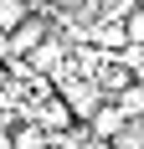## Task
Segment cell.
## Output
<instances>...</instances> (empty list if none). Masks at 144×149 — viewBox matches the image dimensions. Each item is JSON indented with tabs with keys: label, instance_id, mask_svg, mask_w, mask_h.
<instances>
[{
	"label": "cell",
	"instance_id": "6da1fadb",
	"mask_svg": "<svg viewBox=\"0 0 144 149\" xmlns=\"http://www.w3.org/2000/svg\"><path fill=\"white\" fill-rule=\"evenodd\" d=\"M124 123H129V113H124V108H118L113 98H108V103H98V108H93L87 129H93V139H98V144H108V139H113L118 129H124Z\"/></svg>",
	"mask_w": 144,
	"mask_h": 149
},
{
	"label": "cell",
	"instance_id": "7a4b0ae2",
	"mask_svg": "<svg viewBox=\"0 0 144 149\" xmlns=\"http://www.w3.org/2000/svg\"><path fill=\"white\" fill-rule=\"evenodd\" d=\"M41 36H46V21H41L36 10H31V15H26V21H21L15 31H5V46H10V57H26L31 46L41 41Z\"/></svg>",
	"mask_w": 144,
	"mask_h": 149
},
{
	"label": "cell",
	"instance_id": "3957f363",
	"mask_svg": "<svg viewBox=\"0 0 144 149\" xmlns=\"http://www.w3.org/2000/svg\"><path fill=\"white\" fill-rule=\"evenodd\" d=\"M26 62L36 67V72H52V77H57V72H62V62H67V46H62L57 36H41V41L26 52Z\"/></svg>",
	"mask_w": 144,
	"mask_h": 149
},
{
	"label": "cell",
	"instance_id": "277c9868",
	"mask_svg": "<svg viewBox=\"0 0 144 149\" xmlns=\"http://www.w3.org/2000/svg\"><path fill=\"white\" fill-rule=\"evenodd\" d=\"M10 149H52V134H46L36 118H26V123L10 129Z\"/></svg>",
	"mask_w": 144,
	"mask_h": 149
},
{
	"label": "cell",
	"instance_id": "5b68a950",
	"mask_svg": "<svg viewBox=\"0 0 144 149\" xmlns=\"http://www.w3.org/2000/svg\"><path fill=\"white\" fill-rule=\"evenodd\" d=\"M93 46H98V52H124V46H129V26H124V21L98 26V31H93Z\"/></svg>",
	"mask_w": 144,
	"mask_h": 149
},
{
	"label": "cell",
	"instance_id": "8992f818",
	"mask_svg": "<svg viewBox=\"0 0 144 149\" xmlns=\"http://www.w3.org/2000/svg\"><path fill=\"white\" fill-rule=\"evenodd\" d=\"M31 15V0H0V31H15Z\"/></svg>",
	"mask_w": 144,
	"mask_h": 149
},
{
	"label": "cell",
	"instance_id": "52a82bcc",
	"mask_svg": "<svg viewBox=\"0 0 144 149\" xmlns=\"http://www.w3.org/2000/svg\"><path fill=\"white\" fill-rule=\"evenodd\" d=\"M124 26H129V41H134V46H144V5H129Z\"/></svg>",
	"mask_w": 144,
	"mask_h": 149
},
{
	"label": "cell",
	"instance_id": "ba28073f",
	"mask_svg": "<svg viewBox=\"0 0 144 149\" xmlns=\"http://www.w3.org/2000/svg\"><path fill=\"white\" fill-rule=\"evenodd\" d=\"M36 5H46V0H31V10H36Z\"/></svg>",
	"mask_w": 144,
	"mask_h": 149
}]
</instances>
